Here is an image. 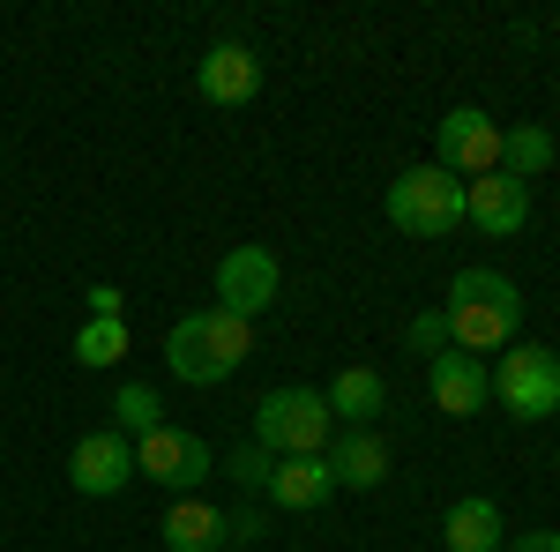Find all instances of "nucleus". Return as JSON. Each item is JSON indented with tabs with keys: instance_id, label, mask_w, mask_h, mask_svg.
Wrapping results in <instances>:
<instances>
[{
	"instance_id": "1",
	"label": "nucleus",
	"mask_w": 560,
	"mask_h": 552,
	"mask_svg": "<svg viewBox=\"0 0 560 552\" xmlns=\"http://www.w3.org/2000/svg\"><path fill=\"white\" fill-rule=\"evenodd\" d=\"M448 343L456 351H471V359H493V351H509L523 329V292L516 277H501V269H456V284H448Z\"/></svg>"
},
{
	"instance_id": "2",
	"label": "nucleus",
	"mask_w": 560,
	"mask_h": 552,
	"mask_svg": "<svg viewBox=\"0 0 560 552\" xmlns=\"http://www.w3.org/2000/svg\"><path fill=\"white\" fill-rule=\"evenodd\" d=\"M255 351V321L224 314V306H195L165 329V366H173L187 388H217L240 374V359Z\"/></svg>"
},
{
	"instance_id": "3",
	"label": "nucleus",
	"mask_w": 560,
	"mask_h": 552,
	"mask_svg": "<svg viewBox=\"0 0 560 552\" xmlns=\"http://www.w3.org/2000/svg\"><path fill=\"white\" fill-rule=\"evenodd\" d=\"M388 224L404 239H448L464 224V179L441 165H411L388 179Z\"/></svg>"
},
{
	"instance_id": "4",
	"label": "nucleus",
	"mask_w": 560,
	"mask_h": 552,
	"mask_svg": "<svg viewBox=\"0 0 560 552\" xmlns=\"http://www.w3.org/2000/svg\"><path fill=\"white\" fill-rule=\"evenodd\" d=\"M255 441L269 456H322V448L337 441L329 396H322V388H269L255 403Z\"/></svg>"
},
{
	"instance_id": "5",
	"label": "nucleus",
	"mask_w": 560,
	"mask_h": 552,
	"mask_svg": "<svg viewBox=\"0 0 560 552\" xmlns=\"http://www.w3.org/2000/svg\"><path fill=\"white\" fill-rule=\"evenodd\" d=\"M486 374H493V403L509 419H560V351H546V343H509Z\"/></svg>"
},
{
	"instance_id": "6",
	"label": "nucleus",
	"mask_w": 560,
	"mask_h": 552,
	"mask_svg": "<svg viewBox=\"0 0 560 552\" xmlns=\"http://www.w3.org/2000/svg\"><path fill=\"white\" fill-rule=\"evenodd\" d=\"M217 470L210 441L202 433H179V425H158V433H142L135 441V478H150V485H165V493H202V478Z\"/></svg>"
},
{
	"instance_id": "7",
	"label": "nucleus",
	"mask_w": 560,
	"mask_h": 552,
	"mask_svg": "<svg viewBox=\"0 0 560 552\" xmlns=\"http://www.w3.org/2000/svg\"><path fill=\"white\" fill-rule=\"evenodd\" d=\"M433 165L456 172L464 187L486 179V172H501V120L478 113V105H456V113L441 120V134H433Z\"/></svg>"
},
{
	"instance_id": "8",
	"label": "nucleus",
	"mask_w": 560,
	"mask_h": 552,
	"mask_svg": "<svg viewBox=\"0 0 560 552\" xmlns=\"http://www.w3.org/2000/svg\"><path fill=\"white\" fill-rule=\"evenodd\" d=\"M277 292H284V269H277V255L255 247V239H240L232 255L217 261V306H224V314L255 321V314L277 306Z\"/></svg>"
},
{
	"instance_id": "9",
	"label": "nucleus",
	"mask_w": 560,
	"mask_h": 552,
	"mask_svg": "<svg viewBox=\"0 0 560 552\" xmlns=\"http://www.w3.org/2000/svg\"><path fill=\"white\" fill-rule=\"evenodd\" d=\"M68 485L83 493V501H113V493H128L135 485V441L120 425H97L75 441V456H68Z\"/></svg>"
},
{
	"instance_id": "10",
	"label": "nucleus",
	"mask_w": 560,
	"mask_h": 552,
	"mask_svg": "<svg viewBox=\"0 0 560 552\" xmlns=\"http://www.w3.org/2000/svg\"><path fill=\"white\" fill-rule=\"evenodd\" d=\"M464 224H478L486 239H516L523 224H530V187L509 179V172H486L464 187Z\"/></svg>"
},
{
	"instance_id": "11",
	"label": "nucleus",
	"mask_w": 560,
	"mask_h": 552,
	"mask_svg": "<svg viewBox=\"0 0 560 552\" xmlns=\"http://www.w3.org/2000/svg\"><path fill=\"white\" fill-rule=\"evenodd\" d=\"M322 463L337 478V493H374L388 478V441L374 425H337V441L322 448Z\"/></svg>"
},
{
	"instance_id": "12",
	"label": "nucleus",
	"mask_w": 560,
	"mask_h": 552,
	"mask_svg": "<svg viewBox=\"0 0 560 552\" xmlns=\"http://www.w3.org/2000/svg\"><path fill=\"white\" fill-rule=\"evenodd\" d=\"M427 388L448 419H478L493 403V374H486V359H471V351H441L427 366Z\"/></svg>"
},
{
	"instance_id": "13",
	"label": "nucleus",
	"mask_w": 560,
	"mask_h": 552,
	"mask_svg": "<svg viewBox=\"0 0 560 552\" xmlns=\"http://www.w3.org/2000/svg\"><path fill=\"white\" fill-rule=\"evenodd\" d=\"M195 90H202L210 105H247L261 90V60L247 45H210V52L195 60Z\"/></svg>"
},
{
	"instance_id": "14",
	"label": "nucleus",
	"mask_w": 560,
	"mask_h": 552,
	"mask_svg": "<svg viewBox=\"0 0 560 552\" xmlns=\"http://www.w3.org/2000/svg\"><path fill=\"white\" fill-rule=\"evenodd\" d=\"M337 493V478H329V463L322 456H277V470H269V508H292V515H306V508H322Z\"/></svg>"
},
{
	"instance_id": "15",
	"label": "nucleus",
	"mask_w": 560,
	"mask_h": 552,
	"mask_svg": "<svg viewBox=\"0 0 560 552\" xmlns=\"http://www.w3.org/2000/svg\"><path fill=\"white\" fill-rule=\"evenodd\" d=\"M158 538H165V552H224V508H210L202 493H179Z\"/></svg>"
},
{
	"instance_id": "16",
	"label": "nucleus",
	"mask_w": 560,
	"mask_h": 552,
	"mask_svg": "<svg viewBox=\"0 0 560 552\" xmlns=\"http://www.w3.org/2000/svg\"><path fill=\"white\" fill-rule=\"evenodd\" d=\"M322 396H329V419H337V425H374V419H382V403H388V381L374 374V366H345Z\"/></svg>"
},
{
	"instance_id": "17",
	"label": "nucleus",
	"mask_w": 560,
	"mask_h": 552,
	"mask_svg": "<svg viewBox=\"0 0 560 552\" xmlns=\"http://www.w3.org/2000/svg\"><path fill=\"white\" fill-rule=\"evenodd\" d=\"M441 545L448 552H501V508L486 493H464L448 508V522H441Z\"/></svg>"
},
{
	"instance_id": "18",
	"label": "nucleus",
	"mask_w": 560,
	"mask_h": 552,
	"mask_svg": "<svg viewBox=\"0 0 560 552\" xmlns=\"http://www.w3.org/2000/svg\"><path fill=\"white\" fill-rule=\"evenodd\" d=\"M553 157H560V142L538 128V120H523V128H501V172H509V179H523V187H530V179L553 165Z\"/></svg>"
},
{
	"instance_id": "19",
	"label": "nucleus",
	"mask_w": 560,
	"mask_h": 552,
	"mask_svg": "<svg viewBox=\"0 0 560 552\" xmlns=\"http://www.w3.org/2000/svg\"><path fill=\"white\" fill-rule=\"evenodd\" d=\"M128 359V321L120 314H90L75 329V366H120Z\"/></svg>"
},
{
	"instance_id": "20",
	"label": "nucleus",
	"mask_w": 560,
	"mask_h": 552,
	"mask_svg": "<svg viewBox=\"0 0 560 552\" xmlns=\"http://www.w3.org/2000/svg\"><path fill=\"white\" fill-rule=\"evenodd\" d=\"M113 419H120V433H128V441H142V433H158V425H165V396H158L150 381H120Z\"/></svg>"
},
{
	"instance_id": "21",
	"label": "nucleus",
	"mask_w": 560,
	"mask_h": 552,
	"mask_svg": "<svg viewBox=\"0 0 560 552\" xmlns=\"http://www.w3.org/2000/svg\"><path fill=\"white\" fill-rule=\"evenodd\" d=\"M224 470H232V485H240V493H269V470H277V456H269L261 441H240V448L224 456Z\"/></svg>"
},
{
	"instance_id": "22",
	"label": "nucleus",
	"mask_w": 560,
	"mask_h": 552,
	"mask_svg": "<svg viewBox=\"0 0 560 552\" xmlns=\"http://www.w3.org/2000/svg\"><path fill=\"white\" fill-rule=\"evenodd\" d=\"M404 337H411V351H433V359H441V351H456V343H448V314H441V306H433V314H419Z\"/></svg>"
},
{
	"instance_id": "23",
	"label": "nucleus",
	"mask_w": 560,
	"mask_h": 552,
	"mask_svg": "<svg viewBox=\"0 0 560 552\" xmlns=\"http://www.w3.org/2000/svg\"><path fill=\"white\" fill-rule=\"evenodd\" d=\"M261 530H269V515H261V508H232V515H224V545H255Z\"/></svg>"
},
{
	"instance_id": "24",
	"label": "nucleus",
	"mask_w": 560,
	"mask_h": 552,
	"mask_svg": "<svg viewBox=\"0 0 560 552\" xmlns=\"http://www.w3.org/2000/svg\"><path fill=\"white\" fill-rule=\"evenodd\" d=\"M509 552H560V530H530V538H516Z\"/></svg>"
},
{
	"instance_id": "25",
	"label": "nucleus",
	"mask_w": 560,
	"mask_h": 552,
	"mask_svg": "<svg viewBox=\"0 0 560 552\" xmlns=\"http://www.w3.org/2000/svg\"><path fill=\"white\" fill-rule=\"evenodd\" d=\"M90 314H120V292H113V284H90Z\"/></svg>"
},
{
	"instance_id": "26",
	"label": "nucleus",
	"mask_w": 560,
	"mask_h": 552,
	"mask_svg": "<svg viewBox=\"0 0 560 552\" xmlns=\"http://www.w3.org/2000/svg\"><path fill=\"white\" fill-rule=\"evenodd\" d=\"M553 31H560V15H553Z\"/></svg>"
}]
</instances>
